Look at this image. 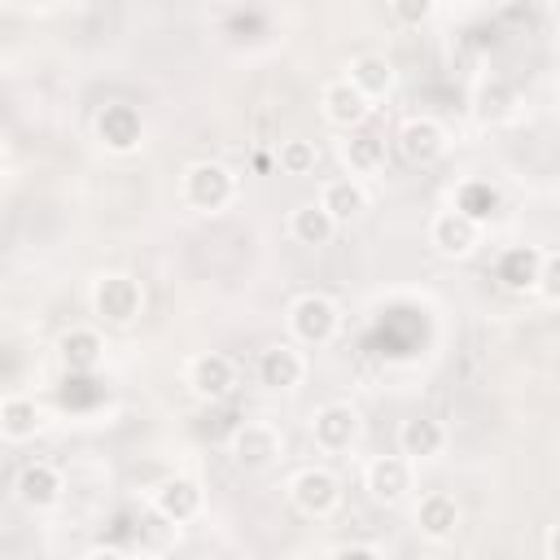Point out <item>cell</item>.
<instances>
[{
	"label": "cell",
	"mask_w": 560,
	"mask_h": 560,
	"mask_svg": "<svg viewBox=\"0 0 560 560\" xmlns=\"http://www.w3.org/2000/svg\"><path fill=\"white\" fill-rule=\"evenodd\" d=\"M179 192H184V201L197 210V214H219V210H228L232 206V197H236V175L223 166V162H192L188 171H184V179H179Z\"/></svg>",
	"instance_id": "cell-1"
},
{
	"label": "cell",
	"mask_w": 560,
	"mask_h": 560,
	"mask_svg": "<svg viewBox=\"0 0 560 560\" xmlns=\"http://www.w3.org/2000/svg\"><path fill=\"white\" fill-rule=\"evenodd\" d=\"M289 337L298 346H328L341 328V311L328 293H298L289 302Z\"/></svg>",
	"instance_id": "cell-2"
},
{
	"label": "cell",
	"mask_w": 560,
	"mask_h": 560,
	"mask_svg": "<svg viewBox=\"0 0 560 560\" xmlns=\"http://www.w3.org/2000/svg\"><path fill=\"white\" fill-rule=\"evenodd\" d=\"M140 306H144V293H140V284L131 276H122V271L96 276V284H92V315L101 324H118L122 328V324H131L140 315Z\"/></svg>",
	"instance_id": "cell-3"
},
{
	"label": "cell",
	"mask_w": 560,
	"mask_h": 560,
	"mask_svg": "<svg viewBox=\"0 0 560 560\" xmlns=\"http://www.w3.org/2000/svg\"><path fill=\"white\" fill-rule=\"evenodd\" d=\"M289 499H293V508L302 512V516H311V521H324V516H332L337 508H341V481L328 472V468H298L293 477H289Z\"/></svg>",
	"instance_id": "cell-4"
},
{
	"label": "cell",
	"mask_w": 560,
	"mask_h": 560,
	"mask_svg": "<svg viewBox=\"0 0 560 560\" xmlns=\"http://www.w3.org/2000/svg\"><path fill=\"white\" fill-rule=\"evenodd\" d=\"M481 241V219H472L468 210L451 206V210H438L429 219V245L442 254V258H468Z\"/></svg>",
	"instance_id": "cell-5"
},
{
	"label": "cell",
	"mask_w": 560,
	"mask_h": 560,
	"mask_svg": "<svg viewBox=\"0 0 560 560\" xmlns=\"http://www.w3.org/2000/svg\"><path fill=\"white\" fill-rule=\"evenodd\" d=\"M228 451H232V459L241 464V468H271L276 459H280V451H284V438H280V429L271 424V420H245L236 433H232V442H228Z\"/></svg>",
	"instance_id": "cell-6"
},
{
	"label": "cell",
	"mask_w": 560,
	"mask_h": 560,
	"mask_svg": "<svg viewBox=\"0 0 560 560\" xmlns=\"http://www.w3.org/2000/svg\"><path fill=\"white\" fill-rule=\"evenodd\" d=\"M319 105H324V118H328L332 127H341V131L363 127V122H368V114H372V96H368L350 74H341V79L324 83Z\"/></svg>",
	"instance_id": "cell-7"
},
{
	"label": "cell",
	"mask_w": 560,
	"mask_h": 560,
	"mask_svg": "<svg viewBox=\"0 0 560 560\" xmlns=\"http://www.w3.org/2000/svg\"><path fill=\"white\" fill-rule=\"evenodd\" d=\"M363 490H368L376 503H385V508L402 503L407 490H411V459H407L402 451H398V455H376V459L363 468Z\"/></svg>",
	"instance_id": "cell-8"
},
{
	"label": "cell",
	"mask_w": 560,
	"mask_h": 560,
	"mask_svg": "<svg viewBox=\"0 0 560 560\" xmlns=\"http://www.w3.org/2000/svg\"><path fill=\"white\" fill-rule=\"evenodd\" d=\"M311 438L319 451L337 455V451H350L354 438H359V411L350 402H324L315 416H311Z\"/></svg>",
	"instance_id": "cell-9"
},
{
	"label": "cell",
	"mask_w": 560,
	"mask_h": 560,
	"mask_svg": "<svg viewBox=\"0 0 560 560\" xmlns=\"http://www.w3.org/2000/svg\"><path fill=\"white\" fill-rule=\"evenodd\" d=\"M302 381H306V354L298 350V341H280L258 354V385L284 394V389H298Z\"/></svg>",
	"instance_id": "cell-10"
},
{
	"label": "cell",
	"mask_w": 560,
	"mask_h": 560,
	"mask_svg": "<svg viewBox=\"0 0 560 560\" xmlns=\"http://www.w3.org/2000/svg\"><path fill=\"white\" fill-rule=\"evenodd\" d=\"M398 153L411 162V166H429L446 153V127L438 118H407L398 127Z\"/></svg>",
	"instance_id": "cell-11"
},
{
	"label": "cell",
	"mask_w": 560,
	"mask_h": 560,
	"mask_svg": "<svg viewBox=\"0 0 560 560\" xmlns=\"http://www.w3.org/2000/svg\"><path fill=\"white\" fill-rule=\"evenodd\" d=\"M232 385H236V363H232L228 354H219V350H206V354L188 359V389H192L197 398L214 402V398L232 394Z\"/></svg>",
	"instance_id": "cell-12"
},
{
	"label": "cell",
	"mask_w": 560,
	"mask_h": 560,
	"mask_svg": "<svg viewBox=\"0 0 560 560\" xmlns=\"http://www.w3.org/2000/svg\"><path fill=\"white\" fill-rule=\"evenodd\" d=\"M96 136H101L105 149H114V153H131V149L140 144V136H144V118H140L136 105L114 101V105H105V109L96 114Z\"/></svg>",
	"instance_id": "cell-13"
},
{
	"label": "cell",
	"mask_w": 560,
	"mask_h": 560,
	"mask_svg": "<svg viewBox=\"0 0 560 560\" xmlns=\"http://www.w3.org/2000/svg\"><path fill=\"white\" fill-rule=\"evenodd\" d=\"M153 512H158L162 521H171V525L192 521V516L201 512V486H197L192 477H166V481H158V490H153Z\"/></svg>",
	"instance_id": "cell-14"
},
{
	"label": "cell",
	"mask_w": 560,
	"mask_h": 560,
	"mask_svg": "<svg viewBox=\"0 0 560 560\" xmlns=\"http://www.w3.org/2000/svg\"><path fill=\"white\" fill-rule=\"evenodd\" d=\"M416 529L424 538H433V542H446L459 529V503H455V494H446V490L420 494V503H416Z\"/></svg>",
	"instance_id": "cell-15"
},
{
	"label": "cell",
	"mask_w": 560,
	"mask_h": 560,
	"mask_svg": "<svg viewBox=\"0 0 560 560\" xmlns=\"http://www.w3.org/2000/svg\"><path fill=\"white\" fill-rule=\"evenodd\" d=\"M319 206L346 228V223H354L368 210V184L359 175H337V179H328L319 188Z\"/></svg>",
	"instance_id": "cell-16"
},
{
	"label": "cell",
	"mask_w": 560,
	"mask_h": 560,
	"mask_svg": "<svg viewBox=\"0 0 560 560\" xmlns=\"http://www.w3.org/2000/svg\"><path fill=\"white\" fill-rule=\"evenodd\" d=\"M13 490H18V499L26 503V508H52L57 499H61V490H66V481H61V472L52 468V464H44V459H35V464H26L22 472H18V481H13Z\"/></svg>",
	"instance_id": "cell-17"
},
{
	"label": "cell",
	"mask_w": 560,
	"mask_h": 560,
	"mask_svg": "<svg viewBox=\"0 0 560 560\" xmlns=\"http://www.w3.org/2000/svg\"><path fill=\"white\" fill-rule=\"evenodd\" d=\"M57 354L70 376H83V372H96V363L105 359V341L96 328H70V332H61Z\"/></svg>",
	"instance_id": "cell-18"
},
{
	"label": "cell",
	"mask_w": 560,
	"mask_h": 560,
	"mask_svg": "<svg viewBox=\"0 0 560 560\" xmlns=\"http://www.w3.org/2000/svg\"><path fill=\"white\" fill-rule=\"evenodd\" d=\"M398 451L416 464V459H438L442 451H446V429L438 424V420H429V416H411V420H402V429H398Z\"/></svg>",
	"instance_id": "cell-19"
},
{
	"label": "cell",
	"mask_w": 560,
	"mask_h": 560,
	"mask_svg": "<svg viewBox=\"0 0 560 560\" xmlns=\"http://www.w3.org/2000/svg\"><path fill=\"white\" fill-rule=\"evenodd\" d=\"M538 271H542V254H538L534 245L508 249V254L499 258V267H494L499 284H503L508 293H529V289H538Z\"/></svg>",
	"instance_id": "cell-20"
},
{
	"label": "cell",
	"mask_w": 560,
	"mask_h": 560,
	"mask_svg": "<svg viewBox=\"0 0 560 560\" xmlns=\"http://www.w3.org/2000/svg\"><path fill=\"white\" fill-rule=\"evenodd\" d=\"M39 429H44V411H39L35 398L9 394V398L0 402V438H4V442H26V438H35Z\"/></svg>",
	"instance_id": "cell-21"
},
{
	"label": "cell",
	"mask_w": 560,
	"mask_h": 560,
	"mask_svg": "<svg viewBox=\"0 0 560 560\" xmlns=\"http://www.w3.org/2000/svg\"><path fill=\"white\" fill-rule=\"evenodd\" d=\"M337 219L319 206V201H302V206H293V214H289V236L298 241V245H328L332 236H337Z\"/></svg>",
	"instance_id": "cell-22"
},
{
	"label": "cell",
	"mask_w": 560,
	"mask_h": 560,
	"mask_svg": "<svg viewBox=\"0 0 560 560\" xmlns=\"http://www.w3.org/2000/svg\"><path fill=\"white\" fill-rule=\"evenodd\" d=\"M341 162L350 166V175H376L381 166H385V144H381V136H372V131H363V127H354V131H346V140H341Z\"/></svg>",
	"instance_id": "cell-23"
},
{
	"label": "cell",
	"mask_w": 560,
	"mask_h": 560,
	"mask_svg": "<svg viewBox=\"0 0 560 560\" xmlns=\"http://www.w3.org/2000/svg\"><path fill=\"white\" fill-rule=\"evenodd\" d=\"M350 79L376 101L394 88V66H389L385 52H359V57H350Z\"/></svg>",
	"instance_id": "cell-24"
},
{
	"label": "cell",
	"mask_w": 560,
	"mask_h": 560,
	"mask_svg": "<svg viewBox=\"0 0 560 560\" xmlns=\"http://www.w3.org/2000/svg\"><path fill=\"white\" fill-rule=\"evenodd\" d=\"M276 158H280V171H284V175H311L319 153H315L311 140H284Z\"/></svg>",
	"instance_id": "cell-25"
},
{
	"label": "cell",
	"mask_w": 560,
	"mask_h": 560,
	"mask_svg": "<svg viewBox=\"0 0 560 560\" xmlns=\"http://www.w3.org/2000/svg\"><path fill=\"white\" fill-rule=\"evenodd\" d=\"M455 206H459V210H468L472 219H490V214H494V206H499V197H494V188H490V184H464V188H459V197H455Z\"/></svg>",
	"instance_id": "cell-26"
},
{
	"label": "cell",
	"mask_w": 560,
	"mask_h": 560,
	"mask_svg": "<svg viewBox=\"0 0 560 560\" xmlns=\"http://www.w3.org/2000/svg\"><path fill=\"white\" fill-rule=\"evenodd\" d=\"M433 9H438V0H389V13H394L402 26H420V22H429Z\"/></svg>",
	"instance_id": "cell-27"
},
{
	"label": "cell",
	"mask_w": 560,
	"mask_h": 560,
	"mask_svg": "<svg viewBox=\"0 0 560 560\" xmlns=\"http://www.w3.org/2000/svg\"><path fill=\"white\" fill-rule=\"evenodd\" d=\"M538 293L547 302H560V254H542V271H538Z\"/></svg>",
	"instance_id": "cell-28"
},
{
	"label": "cell",
	"mask_w": 560,
	"mask_h": 560,
	"mask_svg": "<svg viewBox=\"0 0 560 560\" xmlns=\"http://www.w3.org/2000/svg\"><path fill=\"white\" fill-rule=\"evenodd\" d=\"M328 556H337V560H376L381 547H372V542H341V547H332Z\"/></svg>",
	"instance_id": "cell-29"
},
{
	"label": "cell",
	"mask_w": 560,
	"mask_h": 560,
	"mask_svg": "<svg viewBox=\"0 0 560 560\" xmlns=\"http://www.w3.org/2000/svg\"><path fill=\"white\" fill-rule=\"evenodd\" d=\"M547 556L560 560V525H551V534H547Z\"/></svg>",
	"instance_id": "cell-30"
},
{
	"label": "cell",
	"mask_w": 560,
	"mask_h": 560,
	"mask_svg": "<svg viewBox=\"0 0 560 560\" xmlns=\"http://www.w3.org/2000/svg\"><path fill=\"white\" fill-rule=\"evenodd\" d=\"M551 18H556V26H560V0H556V4H551Z\"/></svg>",
	"instance_id": "cell-31"
},
{
	"label": "cell",
	"mask_w": 560,
	"mask_h": 560,
	"mask_svg": "<svg viewBox=\"0 0 560 560\" xmlns=\"http://www.w3.org/2000/svg\"><path fill=\"white\" fill-rule=\"evenodd\" d=\"M503 4H521V0H503Z\"/></svg>",
	"instance_id": "cell-32"
}]
</instances>
